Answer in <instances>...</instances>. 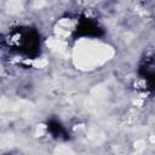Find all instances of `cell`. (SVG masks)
Segmentation results:
<instances>
[{
    "label": "cell",
    "instance_id": "3957f363",
    "mask_svg": "<svg viewBox=\"0 0 155 155\" xmlns=\"http://www.w3.org/2000/svg\"><path fill=\"white\" fill-rule=\"evenodd\" d=\"M47 130L50 131V133L56 137V138H63V139H67L68 136H67V132L64 130V127L61 125V122L56 121V120H50L47 122Z\"/></svg>",
    "mask_w": 155,
    "mask_h": 155
},
{
    "label": "cell",
    "instance_id": "7a4b0ae2",
    "mask_svg": "<svg viewBox=\"0 0 155 155\" xmlns=\"http://www.w3.org/2000/svg\"><path fill=\"white\" fill-rule=\"evenodd\" d=\"M103 34L102 28L98 25L97 22L90 19V18H84L80 21V23L76 27V35L82 36V38H96Z\"/></svg>",
    "mask_w": 155,
    "mask_h": 155
},
{
    "label": "cell",
    "instance_id": "6da1fadb",
    "mask_svg": "<svg viewBox=\"0 0 155 155\" xmlns=\"http://www.w3.org/2000/svg\"><path fill=\"white\" fill-rule=\"evenodd\" d=\"M15 46L19 53H23L28 57L35 56L40 48V38L35 30L25 29L19 30L18 35L16 34Z\"/></svg>",
    "mask_w": 155,
    "mask_h": 155
}]
</instances>
